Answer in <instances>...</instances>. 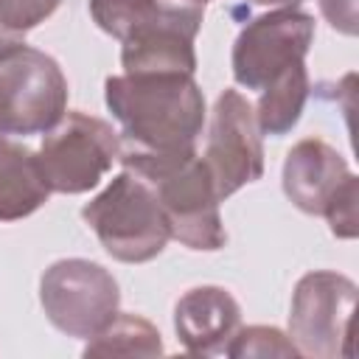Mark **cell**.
<instances>
[{"label":"cell","mask_w":359,"mask_h":359,"mask_svg":"<svg viewBox=\"0 0 359 359\" xmlns=\"http://www.w3.org/2000/svg\"><path fill=\"white\" fill-rule=\"evenodd\" d=\"M356 283L339 272L317 269L297 280L289 311V339L300 356H351V320Z\"/></svg>","instance_id":"277c9868"},{"label":"cell","mask_w":359,"mask_h":359,"mask_svg":"<svg viewBox=\"0 0 359 359\" xmlns=\"http://www.w3.org/2000/svg\"><path fill=\"white\" fill-rule=\"evenodd\" d=\"M62 0H0V53L25 45V34L45 22Z\"/></svg>","instance_id":"2e32d148"},{"label":"cell","mask_w":359,"mask_h":359,"mask_svg":"<svg viewBox=\"0 0 359 359\" xmlns=\"http://www.w3.org/2000/svg\"><path fill=\"white\" fill-rule=\"evenodd\" d=\"M320 11L339 34H356V0H320Z\"/></svg>","instance_id":"d6986e66"},{"label":"cell","mask_w":359,"mask_h":359,"mask_svg":"<svg viewBox=\"0 0 359 359\" xmlns=\"http://www.w3.org/2000/svg\"><path fill=\"white\" fill-rule=\"evenodd\" d=\"M121 154L118 132L93 115L65 112L39 146L42 174L56 194H84L95 188Z\"/></svg>","instance_id":"8992f818"},{"label":"cell","mask_w":359,"mask_h":359,"mask_svg":"<svg viewBox=\"0 0 359 359\" xmlns=\"http://www.w3.org/2000/svg\"><path fill=\"white\" fill-rule=\"evenodd\" d=\"M306 98H309V73H306V62H300L283 70L275 81H269L261 90L258 107L252 109L261 135H272V137L286 135L300 121Z\"/></svg>","instance_id":"5bb4252c"},{"label":"cell","mask_w":359,"mask_h":359,"mask_svg":"<svg viewBox=\"0 0 359 359\" xmlns=\"http://www.w3.org/2000/svg\"><path fill=\"white\" fill-rule=\"evenodd\" d=\"M219 199H227L247 182L264 174V146L261 129L250 101L238 90H224L216 98L208 146L202 154Z\"/></svg>","instance_id":"9c48e42d"},{"label":"cell","mask_w":359,"mask_h":359,"mask_svg":"<svg viewBox=\"0 0 359 359\" xmlns=\"http://www.w3.org/2000/svg\"><path fill=\"white\" fill-rule=\"evenodd\" d=\"M188 3H199V6H202V3H208V0H188Z\"/></svg>","instance_id":"7402d4cb"},{"label":"cell","mask_w":359,"mask_h":359,"mask_svg":"<svg viewBox=\"0 0 359 359\" xmlns=\"http://www.w3.org/2000/svg\"><path fill=\"white\" fill-rule=\"evenodd\" d=\"M81 216L101 247L123 264L157 258L171 238L154 188L129 168L112 177V182L81 208Z\"/></svg>","instance_id":"3957f363"},{"label":"cell","mask_w":359,"mask_h":359,"mask_svg":"<svg viewBox=\"0 0 359 359\" xmlns=\"http://www.w3.org/2000/svg\"><path fill=\"white\" fill-rule=\"evenodd\" d=\"M39 300L48 320L67 337L90 339L115 314L121 303L118 283L109 269L87 258H65L45 269Z\"/></svg>","instance_id":"52a82bcc"},{"label":"cell","mask_w":359,"mask_h":359,"mask_svg":"<svg viewBox=\"0 0 359 359\" xmlns=\"http://www.w3.org/2000/svg\"><path fill=\"white\" fill-rule=\"evenodd\" d=\"M356 202H359V180L351 177L339 194L331 199V205L325 208V219L331 224V233L337 238H353L356 230H359V222H356Z\"/></svg>","instance_id":"ac0fdd59"},{"label":"cell","mask_w":359,"mask_h":359,"mask_svg":"<svg viewBox=\"0 0 359 359\" xmlns=\"http://www.w3.org/2000/svg\"><path fill=\"white\" fill-rule=\"evenodd\" d=\"M202 28L199 3H163V8L121 39L123 73H188L196 70L194 39Z\"/></svg>","instance_id":"30bf717a"},{"label":"cell","mask_w":359,"mask_h":359,"mask_svg":"<svg viewBox=\"0 0 359 359\" xmlns=\"http://www.w3.org/2000/svg\"><path fill=\"white\" fill-rule=\"evenodd\" d=\"M227 356L233 359H244V356H300L297 348L292 345V339L272 328V325H250V328H238L233 334V339L224 348Z\"/></svg>","instance_id":"e0dca14e"},{"label":"cell","mask_w":359,"mask_h":359,"mask_svg":"<svg viewBox=\"0 0 359 359\" xmlns=\"http://www.w3.org/2000/svg\"><path fill=\"white\" fill-rule=\"evenodd\" d=\"M0 137H6V123H3V112H0Z\"/></svg>","instance_id":"44dd1931"},{"label":"cell","mask_w":359,"mask_h":359,"mask_svg":"<svg viewBox=\"0 0 359 359\" xmlns=\"http://www.w3.org/2000/svg\"><path fill=\"white\" fill-rule=\"evenodd\" d=\"M174 328L188 353L213 356L222 353L241 328V309L227 289L196 286L177 300Z\"/></svg>","instance_id":"7c38bea8"},{"label":"cell","mask_w":359,"mask_h":359,"mask_svg":"<svg viewBox=\"0 0 359 359\" xmlns=\"http://www.w3.org/2000/svg\"><path fill=\"white\" fill-rule=\"evenodd\" d=\"M160 331L137 314H115L95 337L87 339L84 356H160Z\"/></svg>","instance_id":"9a60e30c"},{"label":"cell","mask_w":359,"mask_h":359,"mask_svg":"<svg viewBox=\"0 0 359 359\" xmlns=\"http://www.w3.org/2000/svg\"><path fill=\"white\" fill-rule=\"evenodd\" d=\"M250 3H255V6H275V8H294L303 0H250Z\"/></svg>","instance_id":"ffe728a7"},{"label":"cell","mask_w":359,"mask_h":359,"mask_svg":"<svg viewBox=\"0 0 359 359\" xmlns=\"http://www.w3.org/2000/svg\"><path fill=\"white\" fill-rule=\"evenodd\" d=\"M104 98L121 123V149L177 154L196 149L205 126V95L188 73L109 76Z\"/></svg>","instance_id":"6da1fadb"},{"label":"cell","mask_w":359,"mask_h":359,"mask_svg":"<svg viewBox=\"0 0 359 359\" xmlns=\"http://www.w3.org/2000/svg\"><path fill=\"white\" fill-rule=\"evenodd\" d=\"M118 160L123 168L143 177L165 213L171 238L185 244L188 250H222L227 241L222 216H219V194L213 188L210 171L196 149L177 154H146L121 149Z\"/></svg>","instance_id":"7a4b0ae2"},{"label":"cell","mask_w":359,"mask_h":359,"mask_svg":"<svg viewBox=\"0 0 359 359\" xmlns=\"http://www.w3.org/2000/svg\"><path fill=\"white\" fill-rule=\"evenodd\" d=\"M314 42V17L278 8L250 20L233 42V79L247 90H264L283 70L306 62Z\"/></svg>","instance_id":"ba28073f"},{"label":"cell","mask_w":359,"mask_h":359,"mask_svg":"<svg viewBox=\"0 0 359 359\" xmlns=\"http://www.w3.org/2000/svg\"><path fill=\"white\" fill-rule=\"evenodd\" d=\"M50 196L39 157L14 140L0 137V222H17L39 210Z\"/></svg>","instance_id":"4fadbf2b"},{"label":"cell","mask_w":359,"mask_h":359,"mask_svg":"<svg viewBox=\"0 0 359 359\" xmlns=\"http://www.w3.org/2000/svg\"><path fill=\"white\" fill-rule=\"evenodd\" d=\"M345 157L320 137L294 143L283 163V194L294 208L311 216H323L339 188L351 180Z\"/></svg>","instance_id":"8fae6325"},{"label":"cell","mask_w":359,"mask_h":359,"mask_svg":"<svg viewBox=\"0 0 359 359\" xmlns=\"http://www.w3.org/2000/svg\"><path fill=\"white\" fill-rule=\"evenodd\" d=\"M0 109L6 135H42L67 112V79L48 53L17 45L0 53Z\"/></svg>","instance_id":"5b68a950"}]
</instances>
